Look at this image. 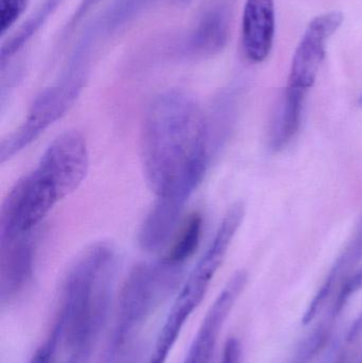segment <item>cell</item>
<instances>
[{"mask_svg": "<svg viewBox=\"0 0 362 363\" xmlns=\"http://www.w3.org/2000/svg\"><path fill=\"white\" fill-rule=\"evenodd\" d=\"M214 138L195 99L180 91L159 94L142 125L145 176L157 198L188 202L210 165Z\"/></svg>", "mask_w": 362, "mask_h": 363, "instance_id": "obj_1", "label": "cell"}, {"mask_svg": "<svg viewBox=\"0 0 362 363\" xmlns=\"http://www.w3.org/2000/svg\"><path fill=\"white\" fill-rule=\"evenodd\" d=\"M184 273V264L166 258L144 262L132 269L119 294L108 349L121 355L157 308L174 294Z\"/></svg>", "mask_w": 362, "mask_h": 363, "instance_id": "obj_2", "label": "cell"}, {"mask_svg": "<svg viewBox=\"0 0 362 363\" xmlns=\"http://www.w3.org/2000/svg\"><path fill=\"white\" fill-rule=\"evenodd\" d=\"M61 200L55 184L36 167L17 182L4 199L0 211V236L35 232Z\"/></svg>", "mask_w": 362, "mask_h": 363, "instance_id": "obj_3", "label": "cell"}, {"mask_svg": "<svg viewBox=\"0 0 362 363\" xmlns=\"http://www.w3.org/2000/svg\"><path fill=\"white\" fill-rule=\"evenodd\" d=\"M81 91L62 82L40 91L32 102L21 125L0 144V163L12 160L35 142L49 127L61 119L80 96Z\"/></svg>", "mask_w": 362, "mask_h": 363, "instance_id": "obj_4", "label": "cell"}, {"mask_svg": "<svg viewBox=\"0 0 362 363\" xmlns=\"http://www.w3.org/2000/svg\"><path fill=\"white\" fill-rule=\"evenodd\" d=\"M344 21L342 13L319 15L306 28L293 55L287 89L307 95L318 77L327 42Z\"/></svg>", "mask_w": 362, "mask_h": 363, "instance_id": "obj_5", "label": "cell"}, {"mask_svg": "<svg viewBox=\"0 0 362 363\" xmlns=\"http://www.w3.org/2000/svg\"><path fill=\"white\" fill-rule=\"evenodd\" d=\"M38 167L55 184L62 198L69 196L89 172V153L84 136L77 131L62 134L49 145Z\"/></svg>", "mask_w": 362, "mask_h": 363, "instance_id": "obj_6", "label": "cell"}, {"mask_svg": "<svg viewBox=\"0 0 362 363\" xmlns=\"http://www.w3.org/2000/svg\"><path fill=\"white\" fill-rule=\"evenodd\" d=\"M35 232L0 236V300H15L31 283L35 260Z\"/></svg>", "mask_w": 362, "mask_h": 363, "instance_id": "obj_7", "label": "cell"}, {"mask_svg": "<svg viewBox=\"0 0 362 363\" xmlns=\"http://www.w3.org/2000/svg\"><path fill=\"white\" fill-rule=\"evenodd\" d=\"M242 48L250 61L269 57L276 36L274 0H247L242 13Z\"/></svg>", "mask_w": 362, "mask_h": 363, "instance_id": "obj_8", "label": "cell"}, {"mask_svg": "<svg viewBox=\"0 0 362 363\" xmlns=\"http://www.w3.org/2000/svg\"><path fill=\"white\" fill-rule=\"evenodd\" d=\"M186 203L169 198H157L142 222L138 236L140 247L157 252L169 245L181 224Z\"/></svg>", "mask_w": 362, "mask_h": 363, "instance_id": "obj_9", "label": "cell"}, {"mask_svg": "<svg viewBox=\"0 0 362 363\" xmlns=\"http://www.w3.org/2000/svg\"><path fill=\"white\" fill-rule=\"evenodd\" d=\"M231 21L225 6L208 9L187 40L186 50L196 57H212L220 52L229 40Z\"/></svg>", "mask_w": 362, "mask_h": 363, "instance_id": "obj_10", "label": "cell"}, {"mask_svg": "<svg viewBox=\"0 0 362 363\" xmlns=\"http://www.w3.org/2000/svg\"><path fill=\"white\" fill-rule=\"evenodd\" d=\"M63 0H45L38 10L21 26L12 36L6 40L0 50V66L6 65L14 57L28 42L35 35L36 32L46 23L47 19L57 10Z\"/></svg>", "mask_w": 362, "mask_h": 363, "instance_id": "obj_11", "label": "cell"}, {"mask_svg": "<svg viewBox=\"0 0 362 363\" xmlns=\"http://www.w3.org/2000/svg\"><path fill=\"white\" fill-rule=\"evenodd\" d=\"M155 0H114L110 8L98 19L102 31L111 34L137 18Z\"/></svg>", "mask_w": 362, "mask_h": 363, "instance_id": "obj_12", "label": "cell"}, {"mask_svg": "<svg viewBox=\"0 0 362 363\" xmlns=\"http://www.w3.org/2000/svg\"><path fill=\"white\" fill-rule=\"evenodd\" d=\"M202 228L203 218L201 213H193L189 216L165 257L176 264H185L199 247Z\"/></svg>", "mask_w": 362, "mask_h": 363, "instance_id": "obj_13", "label": "cell"}, {"mask_svg": "<svg viewBox=\"0 0 362 363\" xmlns=\"http://www.w3.org/2000/svg\"><path fill=\"white\" fill-rule=\"evenodd\" d=\"M361 290H362V266L357 270L353 271L340 286L339 291L336 296L337 298H335L333 309H332V317H337L340 315L352 296L358 294Z\"/></svg>", "mask_w": 362, "mask_h": 363, "instance_id": "obj_14", "label": "cell"}, {"mask_svg": "<svg viewBox=\"0 0 362 363\" xmlns=\"http://www.w3.org/2000/svg\"><path fill=\"white\" fill-rule=\"evenodd\" d=\"M29 0H0V35L4 36L21 18Z\"/></svg>", "mask_w": 362, "mask_h": 363, "instance_id": "obj_15", "label": "cell"}, {"mask_svg": "<svg viewBox=\"0 0 362 363\" xmlns=\"http://www.w3.org/2000/svg\"><path fill=\"white\" fill-rule=\"evenodd\" d=\"M219 363H242V345L237 338L232 337L227 341Z\"/></svg>", "mask_w": 362, "mask_h": 363, "instance_id": "obj_16", "label": "cell"}, {"mask_svg": "<svg viewBox=\"0 0 362 363\" xmlns=\"http://www.w3.org/2000/svg\"><path fill=\"white\" fill-rule=\"evenodd\" d=\"M53 350L50 343L45 340L40 347L36 350L35 353L32 356L31 359L28 363H52Z\"/></svg>", "mask_w": 362, "mask_h": 363, "instance_id": "obj_17", "label": "cell"}, {"mask_svg": "<svg viewBox=\"0 0 362 363\" xmlns=\"http://www.w3.org/2000/svg\"><path fill=\"white\" fill-rule=\"evenodd\" d=\"M125 363H140V356H138V354H136V355H132L131 357H130V359Z\"/></svg>", "mask_w": 362, "mask_h": 363, "instance_id": "obj_18", "label": "cell"}, {"mask_svg": "<svg viewBox=\"0 0 362 363\" xmlns=\"http://www.w3.org/2000/svg\"><path fill=\"white\" fill-rule=\"evenodd\" d=\"M180 1H185V2H186V1H188V0H180Z\"/></svg>", "mask_w": 362, "mask_h": 363, "instance_id": "obj_19", "label": "cell"}, {"mask_svg": "<svg viewBox=\"0 0 362 363\" xmlns=\"http://www.w3.org/2000/svg\"><path fill=\"white\" fill-rule=\"evenodd\" d=\"M361 100H362V97H361Z\"/></svg>", "mask_w": 362, "mask_h": 363, "instance_id": "obj_20", "label": "cell"}]
</instances>
